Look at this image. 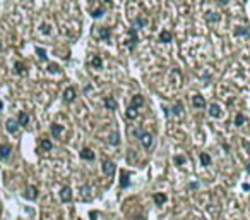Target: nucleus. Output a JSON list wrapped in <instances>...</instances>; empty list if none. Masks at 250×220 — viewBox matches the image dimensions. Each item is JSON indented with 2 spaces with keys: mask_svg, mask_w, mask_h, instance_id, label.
<instances>
[{
  "mask_svg": "<svg viewBox=\"0 0 250 220\" xmlns=\"http://www.w3.org/2000/svg\"><path fill=\"white\" fill-rule=\"evenodd\" d=\"M5 129H7V132H11V134H15L19 131V122L14 119H9L7 122H5Z\"/></svg>",
  "mask_w": 250,
  "mask_h": 220,
  "instance_id": "1",
  "label": "nucleus"
},
{
  "mask_svg": "<svg viewBox=\"0 0 250 220\" xmlns=\"http://www.w3.org/2000/svg\"><path fill=\"white\" fill-rule=\"evenodd\" d=\"M60 200H62L63 203H69L70 200H72V189H70L69 186L62 187V191H60Z\"/></svg>",
  "mask_w": 250,
  "mask_h": 220,
  "instance_id": "2",
  "label": "nucleus"
},
{
  "mask_svg": "<svg viewBox=\"0 0 250 220\" xmlns=\"http://www.w3.org/2000/svg\"><path fill=\"white\" fill-rule=\"evenodd\" d=\"M63 100H65L67 103H70V101L75 100V90H74V86L65 88V91H63Z\"/></svg>",
  "mask_w": 250,
  "mask_h": 220,
  "instance_id": "3",
  "label": "nucleus"
},
{
  "mask_svg": "<svg viewBox=\"0 0 250 220\" xmlns=\"http://www.w3.org/2000/svg\"><path fill=\"white\" fill-rule=\"evenodd\" d=\"M192 105H194L195 108H206V100H204V97H200V95H194V97H192Z\"/></svg>",
  "mask_w": 250,
  "mask_h": 220,
  "instance_id": "4",
  "label": "nucleus"
},
{
  "mask_svg": "<svg viewBox=\"0 0 250 220\" xmlns=\"http://www.w3.org/2000/svg\"><path fill=\"white\" fill-rule=\"evenodd\" d=\"M139 139H140V143H142L144 148H149V146L153 145V136L149 134V132H142V134L139 136Z\"/></svg>",
  "mask_w": 250,
  "mask_h": 220,
  "instance_id": "5",
  "label": "nucleus"
},
{
  "mask_svg": "<svg viewBox=\"0 0 250 220\" xmlns=\"http://www.w3.org/2000/svg\"><path fill=\"white\" fill-rule=\"evenodd\" d=\"M101 168H103V172H105L106 175L115 174V164H113V162H110V160H105L103 165H101Z\"/></svg>",
  "mask_w": 250,
  "mask_h": 220,
  "instance_id": "6",
  "label": "nucleus"
},
{
  "mask_svg": "<svg viewBox=\"0 0 250 220\" xmlns=\"http://www.w3.org/2000/svg\"><path fill=\"white\" fill-rule=\"evenodd\" d=\"M11 145H0V160H5V158L11 157Z\"/></svg>",
  "mask_w": 250,
  "mask_h": 220,
  "instance_id": "7",
  "label": "nucleus"
},
{
  "mask_svg": "<svg viewBox=\"0 0 250 220\" xmlns=\"http://www.w3.org/2000/svg\"><path fill=\"white\" fill-rule=\"evenodd\" d=\"M81 158L82 160H94V153H93V150H89V148H82L81 150Z\"/></svg>",
  "mask_w": 250,
  "mask_h": 220,
  "instance_id": "8",
  "label": "nucleus"
},
{
  "mask_svg": "<svg viewBox=\"0 0 250 220\" xmlns=\"http://www.w3.org/2000/svg\"><path fill=\"white\" fill-rule=\"evenodd\" d=\"M105 107H106L108 110H117L118 103H117V100H115V98L106 97V98H105Z\"/></svg>",
  "mask_w": 250,
  "mask_h": 220,
  "instance_id": "9",
  "label": "nucleus"
},
{
  "mask_svg": "<svg viewBox=\"0 0 250 220\" xmlns=\"http://www.w3.org/2000/svg\"><path fill=\"white\" fill-rule=\"evenodd\" d=\"M209 115L211 117H219L221 115V107L218 103H211L209 105Z\"/></svg>",
  "mask_w": 250,
  "mask_h": 220,
  "instance_id": "10",
  "label": "nucleus"
},
{
  "mask_svg": "<svg viewBox=\"0 0 250 220\" xmlns=\"http://www.w3.org/2000/svg\"><path fill=\"white\" fill-rule=\"evenodd\" d=\"M24 196H26L28 200H36V198H38V189L34 186H29L26 189V193H24Z\"/></svg>",
  "mask_w": 250,
  "mask_h": 220,
  "instance_id": "11",
  "label": "nucleus"
},
{
  "mask_svg": "<svg viewBox=\"0 0 250 220\" xmlns=\"http://www.w3.org/2000/svg\"><path fill=\"white\" fill-rule=\"evenodd\" d=\"M142 103H144V98L140 95H134L132 100H130V107H136V108L142 107Z\"/></svg>",
  "mask_w": 250,
  "mask_h": 220,
  "instance_id": "12",
  "label": "nucleus"
},
{
  "mask_svg": "<svg viewBox=\"0 0 250 220\" xmlns=\"http://www.w3.org/2000/svg\"><path fill=\"white\" fill-rule=\"evenodd\" d=\"M96 36L101 38V40H108L110 38V29L108 28H99V29H96Z\"/></svg>",
  "mask_w": 250,
  "mask_h": 220,
  "instance_id": "13",
  "label": "nucleus"
},
{
  "mask_svg": "<svg viewBox=\"0 0 250 220\" xmlns=\"http://www.w3.org/2000/svg\"><path fill=\"white\" fill-rule=\"evenodd\" d=\"M17 122H19V126H24V127H26L28 124H29V115H28L26 112H21L17 115Z\"/></svg>",
  "mask_w": 250,
  "mask_h": 220,
  "instance_id": "14",
  "label": "nucleus"
},
{
  "mask_svg": "<svg viewBox=\"0 0 250 220\" xmlns=\"http://www.w3.org/2000/svg\"><path fill=\"white\" fill-rule=\"evenodd\" d=\"M171 33H170L168 29H165V31H161V33H159V41H161V43H170V41H171Z\"/></svg>",
  "mask_w": 250,
  "mask_h": 220,
  "instance_id": "15",
  "label": "nucleus"
},
{
  "mask_svg": "<svg viewBox=\"0 0 250 220\" xmlns=\"http://www.w3.org/2000/svg\"><path fill=\"white\" fill-rule=\"evenodd\" d=\"M125 115H127V119L134 120L137 115H139V112H137V108H136V107H130V105H129V108H127V114H125Z\"/></svg>",
  "mask_w": 250,
  "mask_h": 220,
  "instance_id": "16",
  "label": "nucleus"
},
{
  "mask_svg": "<svg viewBox=\"0 0 250 220\" xmlns=\"http://www.w3.org/2000/svg\"><path fill=\"white\" fill-rule=\"evenodd\" d=\"M91 65H93V67H96V69H101V67H103V59L98 57V55H94L91 59Z\"/></svg>",
  "mask_w": 250,
  "mask_h": 220,
  "instance_id": "17",
  "label": "nucleus"
},
{
  "mask_svg": "<svg viewBox=\"0 0 250 220\" xmlns=\"http://www.w3.org/2000/svg\"><path fill=\"white\" fill-rule=\"evenodd\" d=\"M40 148L43 150V151H50V150L53 148V145H52V141H50V139H41Z\"/></svg>",
  "mask_w": 250,
  "mask_h": 220,
  "instance_id": "18",
  "label": "nucleus"
},
{
  "mask_svg": "<svg viewBox=\"0 0 250 220\" xmlns=\"http://www.w3.org/2000/svg\"><path fill=\"white\" fill-rule=\"evenodd\" d=\"M154 201H156V205H158V206H161L163 203L166 201V194H163V193H156V194H154Z\"/></svg>",
  "mask_w": 250,
  "mask_h": 220,
  "instance_id": "19",
  "label": "nucleus"
},
{
  "mask_svg": "<svg viewBox=\"0 0 250 220\" xmlns=\"http://www.w3.org/2000/svg\"><path fill=\"white\" fill-rule=\"evenodd\" d=\"M50 131H52L53 138H60V134H62V126H58V124H53Z\"/></svg>",
  "mask_w": 250,
  "mask_h": 220,
  "instance_id": "20",
  "label": "nucleus"
},
{
  "mask_svg": "<svg viewBox=\"0 0 250 220\" xmlns=\"http://www.w3.org/2000/svg\"><path fill=\"white\" fill-rule=\"evenodd\" d=\"M129 34H130V48H134V47H136V43H137V34H136V29H129Z\"/></svg>",
  "mask_w": 250,
  "mask_h": 220,
  "instance_id": "21",
  "label": "nucleus"
},
{
  "mask_svg": "<svg viewBox=\"0 0 250 220\" xmlns=\"http://www.w3.org/2000/svg\"><path fill=\"white\" fill-rule=\"evenodd\" d=\"M129 186V177H127V172H122L120 175V187H127Z\"/></svg>",
  "mask_w": 250,
  "mask_h": 220,
  "instance_id": "22",
  "label": "nucleus"
},
{
  "mask_svg": "<svg viewBox=\"0 0 250 220\" xmlns=\"http://www.w3.org/2000/svg\"><path fill=\"white\" fill-rule=\"evenodd\" d=\"M245 115L243 114H236V117H235V126H243L245 124Z\"/></svg>",
  "mask_w": 250,
  "mask_h": 220,
  "instance_id": "23",
  "label": "nucleus"
},
{
  "mask_svg": "<svg viewBox=\"0 0 250 220\" xmlns=\"http://www.w3.org/2000/svg\"><path fill=\"white\" fill-rule=\"evenodd\" d=\"M14 67H15V72H17V74H24V71H26V65L22 62H15Z\"/></svg>",
  "mask_w": 250,
  "mask_h": 220,
  "instance_id": "24",
  "label": "nucleus"
},
{
  "mask_svg": "<svg viewBox=\"0 0 250 220\" xmlns=\"http://www.w3.org/2000/svg\"><path fill=\"white\" fill-rule=\"evenodd\" d=\"M200 162H202V165H209L211 164V157L207 155V153H200Z\"/></svg>",
  "mask_w": 250,
  "mask_h": 220,
  "instance_id": "25",
  "label": "nucleus"
},
{
  "mask_svg": "<svg viewBox=\"0 0 250 220\" xmlns=\"http://www.w3.org/2000/svg\"><path fill=\"white\" fill-rule=\"evenodd\" d=\"M36 53H38V57H40L41 60L46 59V50H45V48H36Z\"/></svg>",
  "mask_w": 250,
  "mask_h": 220,
  "instance_id": "26",
  "label": "nucleus"
},
{
  "mask_svg": "<svg viewBox=\"0 0 250 220\" xmlns=\"http://www.w3.org/2000/svg\"><path fill=\"white\" fill-rule=\"evenodd\" d=\"M60 69H58V65H57V64H50V65H48V72H53V74H55V72H58Z\"/></svg>",
  "mask_w": 250,
  "mask_h": 220,
  "instance_id": "27",
  "label": "nucleus"
},
{
  "mask_svg": "<svg viewBox=\"0 0 250 220\" xmlns=\"http://www.w3.org/2000/svg\"><path fill=\"white\" fill-rule=\"evenodd\" d=\"M118 141H120V139H118V134H117V132H113V134L110 136V143H111V145H118Z\"/></svg>",
  "mask_w": 250,
  "mask_h": 220,
  "instance_id": "28",
  "label": "nucleus"
},
{
  "mask_svg": "<svg viewBox=\"0 0 250 220\" xmlns=\"http://www.w3.org/2000/svg\"><path fill=\"white\" fill-rule=\"evenodd\" d=\"M236 36H242V34H248V29H245V28H238V29L235 31Z\"/></svg>",
  "mask_w": 250,
  "mask_h": 220,
  "instance_id": "29",
  "label": "nucleus"
},
{
  "mask_svg": "<svg viewBox=\"0 0 250 220\" xmlns=\"http://www.w3.org/2000/svg\"><path fill=\"white\" fill-rule=\"evenodd\" d=\"M103 14H105V11H103V9H96V11L93 12V17H101Z\"/></svg>",
  "mask_w": 250,
  "mask_h": 220,
  "instance_id": "30",
  "label": "nucleus"
},
{
  "mask_svg": "<svg viewBox=\"0 0 250 220\" xmlns=\"http://www.w3.org/2000/svg\"><path fill=\"white\" fill-rule=\"evenodd\" d=\"M136 24H137L139 28H144V26H146V19H142V17H137Z\"/></svg>",
  "mask_w": 250,
  "mask_h": 220,
  "instance_id": "31",
  "label": "nucleus"
},
{
  "mask_svg": "<svg viewBox=\"0 0 250 220\" xmlns=\"http://www.w3.org/2000/svg\"><path fill=\"white\" fill-rule=\"evenodd\" d=\"M41 31H43L45 34H48L50 33V26H48V24H43V26H41Z\"/></svg>",
  "mask_w": 250,
  "mask_h": 220,
  "instance_id": "32",
  "label": "nucleus"
},
{
  "mask_svg": "<svg viewBox=\"0 0 250 220\" xmlns=\"http://www.w3.org/2000/svg\"><path fill=\"white\" fill-rule=\"evenodd\" d=\"M185 162V158L183 157H175V164H178V165H182Z\"/></svg>",
  "mask_w": 250,
  "mask_h": 220,
  "instance_id": "33",
  "label": "nucleus"
},
{
  "mask_svg": "<svg viewBox=\"0 0 250 220\" xmlns=\"http://www.w3.org/2000/svg\"><path fill=\"white\" fill-rule=\"evenodd\" d=\"M173 112L177 114V115H178V114L182 112V107H180V103H178V105H175V108H173Z\"/></svg>",
  "mask_w": 250,
  "mask_h": 220,
  "instance_id": "34",
  "label": "nucleus"
},
{
  "mask_svg": "<svg viewBox=\"0 0 250 220\" xmlns=\"http://www.w3.org/2000/svg\"><path fill=\"white\" fill-rule=\"evenodd\" d=\"M207 19H209V21H218V19H219V16H216V14H214V16H209Z\"/></svg>",
  "mask_w": 250,
  "mask_h": 220,
  "instance_id": "35",
  "label": "nucleus"
},
{
  "mask_svg": "<svg viewBox=\"0 0 250 220\" xmlns=\"http://www.w3.org/2000/svg\"><path fill=\"white\" fill-rule=\"evenodd\" d=\"M247 172H248V174H250V164L247 165Z\"/></svg>",
  "mask_w": 250,
  "mask_h": 220,
  "instance_id": "36",
  "label": "nucleus"
},
{
  "mask_svg": "<svg viewBox=\"0 0 250 220\" xmlns=\"http://www.w3.org/2000/svg\"><path fill=\"white\" fill-rule=\"evenodd\" d=\"M2 108H4V103H2V101H0V110H2Z\"/></svg>",
  "mask_w": 250,
  "mask_h": 220,
  "instance_id": "37",
  "label": "nucleus"
},
{
  "mask_svg": "<svg viewBox=\"0 0 250 220\" xmlns=\"http://www.w3.org/2000/svg\"><path fill=\"white\" fill-rule=\"evenodd\" d=\"M221 2H223V4H226V2H228V0H221Z\"/></svg>",
  "mask_w": 250,
  "mask_h": 220,
  "instance_id": "38",
  "label": "nucleus"
},
{
  "mask_svg": "<svg viewBox=\"0 0 250 220\" xmlns=\"http://www.w3.org/2000/svg\"><path fill=\"white\" fill-rule=\"evenodd\" d=\"M0 50H2V43H0Z\"/></svg>",
  "mask_w": 250,
  "mask_h": 220,
  "instance_id": "39",
  "label": "nucleus"
},
{
  "mask_svg": "<svg viewBox=\"0 0 250 220\" xmlns=\"http://www.w3.org/2000/svg\"><path fill=\"white\" fill-rule=\"evenodd\" d=\"M106 2H110V0H106Z\"/></svg>",
  "mask_w": 250,
  "mask_h": 220,
  "instance_id": "40",
  "label": "nucleus"
}]
</instances>
